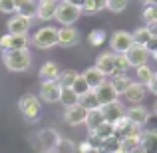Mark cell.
<instances>
[{
	"instance_id": "1",
	"label": "cell",
	"mask_w": 157,
	"mask_h": 153,
	"mask_svg": "<svg viewBox=\"0 0 157 153\" xmlns=\"http://www.w3.org/2000/svg\"><path fill=\"white\" fill-rule=\"evenodd\" d=\"M2 64L10 72H26L32 66V54L30 50H4Z\"/></svg>"
},
{
	"instance_id": "2",
	"label": "cell",
	"mask_w": 157,
	"mask_h": 153,
	"mask_svg": "<svg viewBox=\"0 0 157 153\" xmlns=\"http://www.w3.org/2000/svg\"><path fill=\"white\" fill-rule=\"evenodd\" d=\"M18 107H20V111H22V115H24L26 121L34 123V121L40 119V113H42V101H40L38 96H34V94L22 96L20 101H18Z\"/></svg>"
},
{
	"instance_id": "3",
	"label": "cell",
	"mask_w": 157,
	"mask_h": 153,
	"mask_svg": "<svg viewBox=\"0 0 157 153\" xmlns=\"http://www.w3.org/2000/svg\"><path fill=\"white\" fill-rule=\"evenodd\" d=\"M80 16H82L80 6H74V4H70V2L60 0V2H58V8H56V14H54V20H56L60 26H74Z\"/></svg>"
},
{
	"instance_id": "4",
	"label": "cell",
	"mask_w": 157,
	"mask_h": 153,
	"mask_svg": "<svg viewBox=\"0 0 157 153\" xmlns=\"http://www.w3.org/2000/svg\"><path fill=\"white\" fill-rule=\"evenodd\" d=\"M32 44L40 50H50V48L58 46V28L54 26H42L34 32L32 36Z\"/></svg>"
},
{
	"instance_id": "5",
	"label": "cell",
	"mask_w": 157,
	"mask_h": 153,
	"mask_svg": "<svg viewBox=\"0 0 157 153\" xmlns=\"http://www.w3.org/2000/svg\"><path fill=\"white\" fill-rule=\"evenodd\" d=\"M58 141H60V135L54 129H42L36 133V149L40 153H52L56 149Z\"/></svg>"
},
{
	"instance_id": "6",
	"label": "cell",
	"mask_w": 157,
	"mask_h": 153,
	"mask_svg": "<svg viewBox=\"0 0 157 153\" xmlns=\"http://www.w3.org/2000/svg\"><path fill=\"white\" fill-rule=\"evenodd\" d=\"M60 96H62V86L58 84L56 80H48V82H42V84H40V92H38L40 101L58 103L60 101Z\"/></svg>"
},
{
	"instance_id": "7",
	"label": "cell",
	"mask_w": 157,
	"mask_h": 153,
	"mask_svg": "<svg viewBox=\"0 0 157 153\" xmlns=\"http://www.w3.org/2000/svg\"><path fill=\"white\" fill-rule=\"evenodd\" d=\"M149 50H147L145 46H141V44H131L129 48H127L125 52V58H127V64H129V68H137V66H143L147 64V60H149Z\"/></svg>"
},
{
	"instance_id": "8",
	"label": "cell",
	"mask_w": 157,
	"mask_h": 153,
	"mask_svg": "<svg viewBox=\"0 0 157 153\" xmlns=\"http://www.w3.org/2000/svg\"><path fill=\"white\" fill-rule=\"evenodd\" d=\"M4 50H28V34H4L0 36V52Z\"/></svg>"
},
{
	"instance_id": "9",
	"label": "cell",
	"mask_w": 157,
	"mask_h": 153,
	"mask_svg": "<svg viewBox=\"0 0 157 153\" xmlns=\"http://www.w3.org/2000/svg\"><path fill=\"white\" fill-rule=\"evenodd\" d=\"M109 44H111V52H113V54H125L127 48L133 44V36H131V32L117 30V32L111 34Z\"/></svg>"
},
{
	"instance_id": "10",
	"label": "cell",
	"mask_w": 157,
	"mask_h": 153,
	"mask_svg": "<svg viewBox=\"0 0 157 153\" xmlns=\"http://www.w3.org/2000/svg\"><path fill=\"white\" fill-rule=\"evenodd\" d=\"M149 115H151V111L147 109L145 105H141V103H133L131 107H127V109H125L127 121H131L133 125H137V127L145 125V123L149 121Z\"/></svg>"
},
{
	"instance_id": "11",
	"label": "cell",
	"mask_w": 157,
	"mask_h": 153,
	"mask_svg": "<svg viewBox=\"0 0 157 153\" xmlns=\"http://www.w3.org/2000/svg\"><path fill=\"white\" fill-rule=\"evenodd\" d=\"M60 0H36V18L42 20V22H48V20H54V14H56V8Z\"/></svg>"
},
{
	"instance_id": "12",
	"label": "cell",
	"mask_w": 157,
	"mask_h": 153,
	"mask_svg": "<svg viewBox=\"0 0 157 153\" xmlns=\"http://www.w3.org/2000/svg\"><path fill=\"white\" fill-rule=\"evenodd\" d=\"M101 111H104V119H105L107 123L113 125L117 119H121L123 115H125V105H123L119 100H115V101H111V103L101 105Z\"/></svg>"
},
{
	"instance_id": "13",
	"label": "cell",
	"mask_w": 157,
	"mask_h": 153,
	"mask_svg": "<svg viewBox=\"0 0 157 153\" xmlns=\"http://www.w3.org/2000/svg\"><path fill=\"white\" fill-rule=\"evenodd\" d=\"M30 24H32L30 18H26V16H22V14L16 12L14 16H10V20H8V24H6L8 34H28Z\"/></svg>"
},
{
	"instance_id": "14",
	"label": "cell",
	"mask_w": 157,
	"mask_h": 153,
	"mask_svg": "<svg viewBox=\"0 0 157 153\" xmlns=\"http://www.w3.org/2000/svg\"><path fill=\"white\" fill-rule=\"evenodd\" d=\"M80 42V32L74 26H62L58 28V44L64 48H72Z\"/></svg>"
},
{
	"instance_id": "15",
	"label": "cell",
	"mask_w": 157,
	"mask_h": 153,
	"mask_svg": "<svg viewBox=\"0 0 157 153\" xmlns=\"http://www.w3.org/2000/svg\"><path fill=\"white\" fill-rule=\"evenodd\" d=\"M86 115H88V109H86V107H82L80 103H76V105L66 107V111H64V121L68 123V125H82V123L86 121Z\"/></svg>"
},
{
	"instance_id": "16",
	"label": "cell",
	"mask_w": 157,
	"mask_h": 153,
	"mask_svg": "<svg viewBox=\"0 0 157 153\" xmlns=\"http://www.w3.org/2000/svg\"><path fill=\"white\" fill-rule=\"evenodd\" d=\"M96 68L104 74L105 78H111L115 74V54L113 52H104L98 56L96 60Z\"/></svg>"
},
{
	"instance_id": "17",
	"label": "cell",
	"mask_w": 157,
	"mask_h": 153,
	"mask_svg": "<svg viewBox=\"0 0 157 153\" xmlns=\"http://www.w3.org/2000/svg\"><path fill=\"white\" fill-rule=\"evenodd\" d=\"M145 94H147V88L143 84H139V82H131L121 96L125 98L129 103H141V100L145 98Z\"/></svg>"
},
{
	"instance_id": "18",
	"label": "cell",
	"mask_w": 157,
	"mask_h": 153,
	"mask_svg": "<svg viewBox=\"0 0 157 153\" xmlns=\"http://www.w3.org/2000/svg\"><path fill=\"white\" fill-rule=\"evenodd\" d=\"M94 94H96V98H98V101H100V105H105V103H111V101H115L117 100V94H115V90L111 88V84L109 82H104L101 86H98L96 90H94Z\"/></svg>"
},
{
	"instance_id": "19",
	"label": "cell",
	"mask_w": 157,
	"mask_h": 153,
	"mask_svg": "<svg viewBox=\"0 0 157 153\" xmlns=\"http://www.w3.org/2000/svg\"><path fill=\"white\" fill-rule=\"evenodd\" d=\"M82 76H84V80L88 82L90 90H96L98 86H101V84L105 82V76H104V74H101L100 70L96 68V66H92V68H88V70H86L84 74H82Z\"/></svg>"
},
{
	"instance_id": "20",
	"label": "cell",
	"mask_w": 157,
	"mask_h": 153,
	"mask_svg": "<svg viewBox=\"0 0 157 153\" xmlns=\"http://www.w3.org/2000/svg\"><path fill=\"white\" fill-rule=\"evenodd\" d=\"M104 111H101V107H96V109H90L88 115H86V127H88V131H94L96 127H100L101 123H104Z\"/></svg>"
},
{
	"instance_id": "21",
	"label": "cell",
	"mask_w": 157,
	"mask_h": 153,
	"mask_svg": "<svg viewBox=\"0 0 157 153\" xmlns=\"http://www.w3.org/2000/svg\"><path fill=\"white\" fill-rule=\"evenodd\" d=\"M139 145L143 147L145 153H157V129L143 131L141 133V143H139Z\"/></svg>"
},
{
	"instance_id": "22",
	"label": "cell",
	"mask_w": 157,
	"mask_h": 153,
	"mask_svg": "<svg viewBox=\"0 0 157 153\" xmlns=\"http://www.w3.org/2000/svg\"><path fill=\"white\" fill-rule=\"evenodd\" d=\"M40 80L42 82H48V80H58V76H60V68H58L56 62H46V64H42V68H40L38 72Z\"/></svg>"
},
{
	"instance_id": "23",
	"label": "cell",
	"mask_w": 157,
	"mask_h": 153,
	"mask_svg": "<svg viewBox=\"0 0 157 153\" xmlns=\"http://www.w3.org/2000/svg\"><path fill=\"white\" fill-rule=\"evenodd\" d=\"M109 84H111V88L115 90V94L121 96V94L125 92V88L131 84V78L127 76V74H113L111 80H109Z\"/></svg>"
},
{
	"instance_id": "24",
	"label": "cell",
	"mask_w": 157,
	"mask_h": 153,
	"mask_svg": "<svg viewBox=\"0 0 157 153\" xmlns=\"http://www.w3.org/2000/svg\"><path fill=\"white\" fill-rule=\"evenodd\" d=\"M78 103H80L82 107H86V109H96V107H101L100 105V101H98V98H96V94H94V90H88L86 94H82L80 98H78Z\"/></svg>"
},
{
	"instance_id": "25",
	"label": "cell",
	"mask_w": 157,
	"mask_h": 153,
	"mask_svg": "<svg viewBox=\"0 0 157 153\" xmlns=\"http://www.w3.org/2000/svg\"><path fill=\"white\" fill-rule=\"evenodd\" d=\"M139 143H141V133L137 135H125V137H119V149L129 153L133 147H137Z\"/></svg>"
},
{
	"instance_id": "26",
	"label": "cell",
	"mask_w": 157,
	"mask_h": 153,
	"mask_svg": "<svg viewBox=\"0 0 157 153\" xmlns=\"http://www.w3.org/2000/svg\"><path fill=\"white\" fill-rule=\"evenodd\" d=\"M96 137H100L101 141H105V139H109V137H113L115 135V127L111 125V123H107V121H104L100 127H96V129L92 131Z\"/></svg>"
},
{
	"instance_id": "27",
	"label": "cell",
	"mask_w": 157,
	"mask_h": 153,
	"mask_svg": "<svg viewBox=\"0 0 157 153\" xmlns=\"http://www.w3.org/2000/svg\"><path fill=\"white\" fill-rule=\"evenodd\" d=\"M78 78V72L76 70H64V72H60V76H58V84L62 86V88H72L74 80Z\"/></svg>"
},
{
	"instance_id": "28",
	"label": "cell",
	"mask_w": 157,
	"mask_h": 153,
	"mask_svg": "<svg viewBox=\"0 0 157 153\" xmlns=\"http://www.w3.org/2000/svg\"><path fill=\"white\" fill-rule=\"evenodd\" d=\"M135 78H137V82H139V84L147 86V82H149L151 78H153V70H151L147 64L137 66V68H135Z\"/></svg>"
},
{
	"instance_id": "29",
	"label": "cell",
	"mask_w": 157,
	"mask_h": 153,
	"mask_svg": "<svg viewBox=\"0 0 157 153\" xmlns=\"http://www.w3.org/2000/svg\"><path fill=\"white\" fill-rule=\"evenodd\" d=\"M60 101L64 107H70V105H76L78 103V94L74 92L72 88H62V96H60Z\"/></svg>"
},
{
	"instance_id": "30",
	"label": "cell",
	"mask_w": 157,
	"mask_h": 153,
	"mask_svg": "<svg viewBox=\"0 0 157 153\" xmlns=\"http://www.w3.org/2000/svg\"><path fill=\"white\" fill-rule=\"evenodd\" d=\"M131 36H133V42H135V44H141V46H145V44L149 42V38H151V32L147 30V26H141V28H137V30L131 32Z\"/></svg>"
},
{
	"instance_id": "31",
	"label": "cell",
	"mask_w": 157,
	"mask_h": 153,
	"mask_svg": "<svg viewBox=\"0 0 157 153\" xmlns=\"http://www.w3.org/2000/svg\"><path fill=\"white\" fill-rule=\"evenodd\" d=\"M52 153H76V143H74L72 139L60 137V141H58L56 149H54Z\"/></svg>"
},
{
	"instance_id": "32",
	"label": "cell",
	"mask_w": 157,
	"mask_h": 153,
	"mask_svg": "<svg viewBox=\"0 0 157 153\" xmlns=\"http://www.w3.org/2000/svg\"><path fill=\"white\" fill-rule=\"evenodd\" d=\"M72 90L74 92L78 94V98L82 96V94H86L90 90V86H88V82L84 80V76H82V74H78V78L76 80H74V84H72Z\"/></svg>"
},
{
	"instance_id": "33",
	"label": "cell",
	"mask_w": 157,
	"mask_h": 153,
	"mask_svg": "<svg viewBox=\"0 0 157 153\" xmlns=\"http://www.w3.org/2000/svg\"><path fill=\"white\" fill-rule=\"evenodd\" d=\"M105 32L104 30H92L90 32V36H88V42L92 44V46H101V44L105 42Z\"/></svg>"
},
{
	"instance_id": "34",
	"label": "cell",
	"mask_w": 157,
	"mask_h": 153,
	"mask_svg": "<svg viewBox=\"0 0 157 153\" xmlns=\"http://www.w3.org/2000/svg\"><path fill=\"white\" fill-rule=\"evenodd\" d=\"M129 68L125 54H115V74H125V70Z\"/></svg>"
},
{
	"instance_id": "35",
	"label": "cell",
	"mask_w": 157,
	"mask_h": 153,
	"mask_svg": "<svg viewBox=\"0 0 157 153\" xmlns=\"http://www.w3.org/2000/svg\"><path fill=\"white\" fill-rule=\"evenodd\" d=\"M129 0H107V10L111 12H123L127 8Z\"/></svg>"
},
{
	"instance_id": "36",
	"label": "cell",
	"mask_w": 157,
	"mask_h": 153,
	"mask_svg": "<svg viewBox=\"0 0 157 153\" xmlns=\"http://www.w3.org/2000/svg\"><path fill=\"white\" fill-rule=\"evenodd\" d=\"M143 20L145 22H153V20H157V4H153V6H145V10H143Z\"/></svg>"
},
{
	"instance_id": "37",
	"label": "cell",
	"mask_w": 157,
	"mask_h": 153,
	"mask_svg": "<svg viewBox=\"0 0 157 153\" xmlns=\"http://www.w3.org/2000/svg\"><path fill=\"white\" fill-rule=\"evenodd\" d=\"M0 12L2 14H14L16 12L14 0H0Z\"/></svg>"
},
{
	"instance_id": "38",
	"label": "cell",
	"mask_w": 157,
	"mask_h": 153,
	"mask_svg": "<svg viewBox=\"0 0 157 153\" xmlns=\"http://www.w3.org/2000/svg\"><path fill=\"white\" fill-rule=\"evenodd\" d=\"M76 151L78 153H92V151H96V147L90 143V139H86V141H82V143L76 145Z\"/></svg>"
},
{
	"instance_id": "39",
	"label": "cell",
	"mask_w": 157,
	"mask_h": 153,
	"mask_svg": "<svg viewBox=\"0 0 157 153\" xmlns=\"http://www.w3.org/2000/svg\"><path fill=\"white\" fill-rule=\"evenodd\" d=\"M147 90H149L151 94H153V96H157V74L153 72V78H151L149 82H147V86H145Z\"/></svg>"
},
{
	"instance_id": "40",
	"label": "cell",
	"mask_w": 157,
	"mask_h": 153,
	"mask_svg": "<svg viewBox=\"0 0 157 153\" xmlns=\"http://www.w3.org/2000/svg\"><path fill=\"white\" fill-rule=\"evenodd\" d=\"M145 48L149 50V54H155V52H157V36H151L149 42L145 44Z\"/></svg>"
},
{
	"instance_id": "41",
	"label": "cell",
	"mask_w": 157,
	"mask_h": 153,
	"mask_svg": "<svg viewBox=\"0 0 157 153\" xmlns=\"http://www.w3.org/2000/svg\"><path fill=\"white\" fill-rule=\"evenodd\" d=\"M94 4H96V10H107V0H92Z\"/></svg>"
},
{
	"instance_id": "42",
	"label": "cell",
	"mask_w": 157,
	"mask_h": 153,
	"mask_svg": "<svg viewBox=\"0 0 157 153\" xmlns=\"http://www.w3.org/2000/svg\"><path fill=\"white\" fill-rule=\"evenodd\" d=\"M145 26H147V30L151 32V36H157V20H153V22H147Z\"/></svg>"
},
{
	"instance_id": "43",
	"label": "cell",
	"mask_w": 157,
	"mask_h": 153,
	"mask_svg": "<svg viewBox=\"0 0 157 153\" xmlns=\"http://www.w3.org/2000/svg\"><path fill=\"white\" fill-rule=\"evenodd\" d=\"M28 2H32V0H14V6H16V10H18V8H22L24 4H28Z\"/></svg>"
},
{
	"instance_id": "44",
	"label": "cell",
	"mask_w": 157,
	"mask_h": 153,
	"mask_svg": "<svg viewBox=\"0 0 157 153\" xmlns=\"http://www.w3.org/2000/svg\"><path fill=\"white\" fill-rule=\"evenodd\" d=\"M64 2H70V4H74V6H80L82 8V4H84L86 0H64Z\"/></svg>"
},
{
	"instance_id": "45",
	"label": "cell",
	"mask_w": 157,
	"mask_h": 153,
	"mask_svg": "<svg viewBox=\"0 0 157 153\" xmlns=\"http://www.w3.org/2000/svg\"><path fill=\"white\" fill-rule=\"evenodd\" d=\"M129 153H145V151H143V147H141V145H137V147H133V149H131Z\"/></svg>"
},
{
	"instance_id": "46",
	"label": "cell",
	"mask_w": 157,
	"mask_h": 153,
	"mask_svg": "<svg viewBox=\"0 0 157 153\" xmlns=\"http://www.w3.org/2000/svg\"><path fill=\"white\" fill-rule=\"evenodd\" d=\"M145 2V6H153V4H157V0H143Z\"/></svg>"
},
{
	"instance_id": "47",
	"label": "cell",
	"mask_w": 157,
	"mask_h": 153,
	"mask_svg": "<svg viewBox=\"0 0 157 153\" xmlns=\"http://www.w3.org/2000/svg\"><path fill=\"white\" fill-rule=\"evenodd\" d=\"M153 113H155V115H157V101H155V103H153Z\"/></svg>"
},
{
	"instance_id": "48",
	"label": "cell",
	"mask_w": 157,
	"mask_h": 153,
	"mask_svg": "<svg viewBox=\"0 0 157 153\" xmlns=\"http://www.w3.org/2000/svg\"><path fill=\"white\" fill-rule=\"evenodd\" d=\"M109 153H125V151H121V149H113V151H109Z\"/></svg>"
},
{
	"instance_id": "49",
	"label": "cell",
	"mask_w": 157,
	"mask_h": 153,
	"mask_svg": "<svg viewBox=\"0 0 157 153\" xmlns=\"http://www.w3.org/2000/svg\"><path fill=\"white\" fill-rule=\"evenodd\" d=\"M151 56H153V58H155V60H157V52H155V54H151Z\"/></svg>"
}]
</instances>
